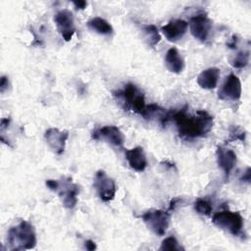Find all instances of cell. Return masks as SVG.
<instances>
[{
	"label": "cell",
	"instance_id": "30bf717a",
	"mask_svg": "<svg viewBox=\"0 0 251 251\" xmlns=\"http://www.w3.org/2000/svg\"><path fill=\"white\" fill-rule=\"evenodd\" d=\"M241 96V82L237 75H228L221 89L219 90V98L222 100L237 101Z\"/></svg>",
	"mask_w": 251,
	"mask_h": 251
},
{
	"label": "cell",
	"instance_id": "8fae6325",
	"mask_svg": "<svg viewBox=\"0 0 251 251\" xmlns=\"http://www.w3.org/2000/svg\"><path fill=\"white\" fill-rule=\"evenodd\" d=\"M68 137L69 132L67 130H60L56 127L48 128L44 133L46 143L57 155H61L64 152Z\"/></svg>",
	"mask_w": 251,
	"mask_h": 251
},
{
	"label": "cell",
	"instance_id": "2e32d148",
	"mask_svg": "<svg viewBox=\"0 0 251 251\" xmlns=\"http://www.w3.org/2000/svg\"><path fill=\"white\" fill-rule=\"evenodd\" d=\"M220 70L216 67L202 71L197 76V83L204 89H213L217 86L220 78Z\"/></svg>",
	"mask_w": 251,
	"mask_h": 251
},
{
	"label": "cell",
	"instance_id": "52a82bcc",
	"mask_svg": "<svg viewBox=\"0 0 251 251\" xmlns=\"http://www.w3.org/2000/svg\"><path fill=\"white\" fill-rule=\"evenodd\" d=\"M93 184L99 198L102 201L108 202L114 199L117 190L115 180L108 176L104 171H98L96 173Z\"/></svg>",
	"mask_w": 251,
	"mask_h": 251
},
{
	"label": "cell",
	"instance_id": "e0dca14e",
	"mask_svg": "<svg viewBox=\"0 0 251 251\" xmlns=\"http://www.w3.org/2000/svg\"><path fill=\"white\" fill-rule=\"evenodd\" d=\"M165 65L167 69L174 74H179L183 71L184 60L176 48L172 47L167 51L165 56Z\"/></svg>",
	"mask_w": 251,
	"mask_h": 251
},
{
	"label": "cell",
	"instance_id": "484cf974",
	"mask_svg": "<svg viewBox=\"0 0 251 251\" xmlns=\"http://www.w3.org/2000/svg\"><path fill=\"white\" fill-rule=\"evenodd\" d=\"M73 3L76 9H84L85 6L87 5V3L85 1H75Z\"/></svg>",
	"mask_w": 251,
	"mask_h": 251
},
{
	"label": "cell",
	"instance_id": "5b68a950",
	"mask_svg": "<svg viewBox=\"0 0 251 251\" xmlns=\"http://www.w3.org/2000/svg\"><path fill=\"white\" fill-rule=\"evenodd\" d=\"M212 222L218 227L223 228L234 236H239L244 227V222L241 215L237 212L220 211L213 215Z\"/></svg>",
	"mask_w": 251,
	"mask_h": 251
},
{
	"label": "cell",
	"instance_id": "4fadbf2b",
	"mask_svg": "<svg viewBox=\"0 0 251 251\" xmlns=\"http://www.w3.org/2000/svg\"><path fill=\"white\" fill-rule=\"evenodd\" d=\"M216 154L218 165L223 170L226 179H228V176L236 164V154L231 149L222 146L218 147Z\"/></svg>",
	"mask_w": 251,
	"mask_h": 251
},
{
	"label": "cell",
	"instance_id": "4316f807",
	"mask_svg": "<svg viewBox=\"0 0 251 251\" xmlns=\"http://www.w3.org/2000/svg\"><path fill=\"white\" fill-rule=\"evenodd\" d=\"M242 179H243L244 181H247V182L250 181V169H249V168H247L246 172L244 173V176H242Z\"/></svg>",
	"mask_w": 251,
	"mask_h": 251
},
{
	"label": "cell",
	"instance_id": "8992f818",
	"mask_svg": "<svg viewBox=\"0 0 251 251\" xmlns=\"http://www.w3.org/2000/svg\"><path fill=\"white\" fill-rule=\"evenodd\" d=\"M142 221L147 227L155 234L164 235L169 227L170 214L167 211L159 209H150L141 216Z\"/></svg>",
	"mask_w": 251,
	"mask_h": 251
},
{
	"label": "cell",
	"instance_id": "ba28073f",
	"mask_svg": "<svg viewBox=\"0 0 251 251\" xmlns=\"http://www.w3.org/2000/svg\"><path fill=\"white\" fill-rule=\"evenodd\" d=\"M57 30L66 41H70L75 32V25L73 13L68 9L60 10L54 17Z\"/></svg>",
	"mask_w": 251,
	"mask_h": 251
},
{
	"label": "cell",
	"instance_id": "7c38bea8",
	"mask_svg": "<svg viewBox=\"0 0 251 251\" xmlns=\"http://www.w3.org/2000/svg\"><path fill=\"white\" fill-rule=\"evenodd\" d=\"M94 139L106 140L110 144L122 147L125 142V135L122 130L116 126H105L100 127L98 130L94 131L92 134Z\"/></svg>",
	"mask_w": 251,
	"mask_h": 251
},
{
	"label": "cell",
	"instance_id": "cb8c5ba5",
	"mask_svg": "<svg viewBox=\"0 0 251 251\" xmlns=\"http://www.w3.org/2000/svg\"><path fill=\"white\" fill-rule=\"evenodd\" d=\"M9 85V80L6 76H2L1 77V83H0V90L3 93L5 91V89L7 88V86Z\"/></svg>",
	"mask_w": 251,
	"mask_h": 251
},
{
	"label": "cell",
	"instance_id": "5bb4252c",
	"mask_svg": "<svg viewBox=\"0 0 251 251\" xmlns=\"http://www.w3.org/2000/svg\"><path fill=\"white\" fill-rule=\"evenodd\" d=\"M188 27L187 22L181 19H176L169 22L162 26V32L169 41H177L185 34Z\"/></svg>",
	"mask_w": 251,
	"mask_h": 251
},
{
	"label": "cell",
	"instance_id": "ffe728a7",
	"mask_svg": "<svg viewBox=\"0 0 251 251\" xmlns=\"http://www.w3.org/2000/svg\"><path fill=\"white\" fill-rule=\"evenodd\" d=\"M249 63V52L248 51H240L238 52L231 60L230 64L235 69L245 68Z\"/></svg>",
	"mask_w": 251,
	"mask_h": 251
},
{
	"label": "cell",
	"instance_id": "3957f363",
	"mask_svg": "<svg viewBox=\"0 0 251 251\" xmlns=\"http://www.w3.org/2000/svg\"><path fill=\"white\" fill-rule=\"evenodd\" d=\"M46 186L57 192L62 200L63 205L68 209H73L77 202V194L79 192V187L77 184L72 181V178H62V179H47L45 181Z\"/></svg>",
	"mask_w": 251,
	"mask_h": 251
},
{
	"label": "cell",
	"instance_id": "7402d4cb",
	"mask_svg": "<svg viewBox=\"0 0 251 251\" xmlns=\"http://www.w3.org/2000/svg\"><path fill=\"white\" fill-rule=\"evenodd\" d=\"M160 250H170V251H179L183 250V248L179 245L178 241L175 236H169L165 238L160 246Z\"/></svg>",
	"mask_w": 251,
	"mask_h": 251
},
{
	"label": "cell",
	"instance_id": "44dd1931",
	"mask_svg": "<svg viewBox=\"0 0 251 251\" xmlns=\"http://www.w3.org/2000/svg\"><path fill=\"white\" fill-rule=\"evenodd\" d=\"M194 209L198 214L209 216L213 210V206L210 201L204 198H198L194 203Z\"/></svg>",
	"mask_w": 251,
	"mask_h": 251
},
{
	"label": "cell",
	"instance_id": "6da1fadb",
	"mask_svg": "<svg viewBox=\"0 0 251 251\" xmlns=\"http://www.w3.org/2000/svg\"><path fill=\"white\" fill-rule=\"evenodd\" d=\"M173 120L176 126L178 133L187 138L204 136L213 127V117L204 110H198L196 114H187L184 109L170 111L168 121Z\"/></svg>",
	"mask_w": 251,
	"mask_h": 251
},
{
	"label": "cell",
	"instance_id": "d4e9b609",
	"mask_svg": "<svg viewBox=\"0 0 251 251\" xmlns=\"http://www.w3.org/2000/svg\"><path fill=\"white\" fill-rule=\"evenodd\" d=\"M84 245H85V248H86L87 250H94V249H96V244H95V242L92 241V240H90V239L86 240V241L84 242Z\"/></svg>",
	"mask_w": 251,
	"mask_h": 251
},
{
	"label": "cell",
	"instance_id": "7a4b0ae2",
	"mask_svg": "<svg viewBox=\"0 0 251 251\" xmlns=\"http://www.w3.org/2000/svg\"><path fill=\"white\" fill-rule=\"evenodd\" d=\"M7 239L11 250L32 249L36 245L34 227L26 221H22L17 226H12L8 231Z\"/></svg>",
	"mask_w": 251,
	"mask_h": 251
},
{
	"label": "cell",
	"instance_id": "9c48e42d",
	"mask_svg": "<svg viewBox=\"0 0 251 251\" xmlns=\"http://www.w3.org/2000/svg\"><path fill=\"white\" fill-rule=\"evenodd\" d=\"M191 34L201 42H205L212 30V21L204 14H199L190 19L189 23Z\"/></svg>",
	"mask_w": 251,
	"mask_h": 251
},
{
	"label": "cell",
	"instance_id": "603a6c76",
	"mask_svg": "<svg viewBox=\"0 0 251 251\" xmlns=\"http://www.w3.org/2000/svg\"><path fill=\"white\" fill-rule=\"evenodd\" d=\"M245 130L244 128L238 126H233L229 129V139L230 140H245Z\"/></svg>",
	"mask_w": 251,
	"mask_h": 251
},
{
	"label": "cell",
	"instance_id": "277c9868",
	"mask_svg": "<svg viewBox=\"0 0 251 251\" xmlns=\"http://www.w3.org/2000/svg\"><path fill=\"white\" fill-rule=\"evenodd\" d=\"M118 99L120 102H123L126 109L131 110L143 117L147 105L145 104L143 92L135 84H126L124 89L118 92Z\"/></svg>",
	"mask_w": 251,
	"mask_h": 251
},
{
	"label": "cell",
	"instance_id": "d6986e66",
	"mask_svg": "<svg viewBox=\"0 0 251 251\" xmlns=\"http://www.w3.org/2000/svg\"><path fill=\"white\" fill-rule=\"evenodd\" d=\"M141 30L143 38L149 46L154 47L159 43L161 36L158 28L154 25H144L141 26Z\"/></svg>",
	"mask_w": 251,
	"mask_h": 251
},
{
	"label": "cell",
	"instance_id": "9a60e30c",
	"mask_svg": "<svg viewBox=\"0 0 251 251\" xmlns=\"http://www.w3.org/2000/svg\"><path fill=\"white\" fill-rule=\"evenodd\" d=\"M126 159L129 167L136 172H143L148 165L145 152L140 146L126 150Z\"/></svg>",
	"mask_w": 251,
	"mask_h": 251
},
{
	"label": "cell",
	"instance_id": "ac0fdd59",
	"mask_svg": "<svg viewBox=\"0 0 251 251\" xmlns=\"http://www.w3.org/2000/svg\"><path fill=\"white\" fill-rule=\"evenodd\" d=\"M86 25L89 29L95 31L96 33H99L102 35H109L113 33V26L110 25L109 22H107L103 18H100V17L92 18L87 22Z\"/></svg>",
	"mask_w": 251,
	"mask_h": 251
}]
</instances>
